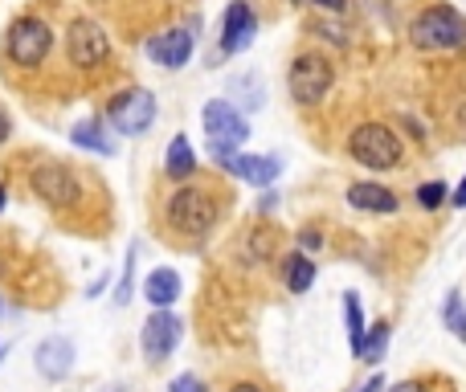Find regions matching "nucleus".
I'll use <instances>...</instances> for the list:
<instances>
[{
    "instance_id": "obj_18",
    "label": "nucleus",
    "mask_w": 466,
    "mask_h": 392,
    "mask_svg": "<svg viewBox=\"0 0 466 392\" xmlns=\"http://www.w3.org/2000/svg\"><path fill=\"white\" fill-rule=\"evenodd\" d=\"M74 147H82V152H94V155H114V139L103 135V127H98L94 119L90 122H78V127L70 131Z\"/></svg>"
},
{
    "instance_id": "obj_26",
    "label": "nucleus",
    "mask_w": 466,
    "mask_h": 392,
    "mask_svg": "<svg viewBox=\"0 0 466 392\" xmlns=\"http://www.w3.org/2000/svg\"><path fill=\"white\" fill-rule=\"evenodd\" d=\"M307 5H319V8H327V13H343L348 0H307Z\"/></svg>"
},
{
    "instance_id": "obj_23",
    "label": "nucleus",
    "mask_w": 466,
    "mask_h": 392,
    "mask_svg": "<svg viewBox=\"0 0 466 392\" xmlns=\"http://www.w3.org/2000/svg\"><path fill=\"white\" fill-rule=\"evenodd\" d=\"M441 201H446V184H441V180L417 188V204H421V209H441Z\"/></svg>"
},
{
    "instance_id": "obj_21",
    "label": "nucleus",
    "mask_w": 466,
    "mask_h": 392,
    "mask_svg": "<svg viewBox=\"0 0 466 392\" xmlns=\"http://www.w3.org/2000/svg\"><path fill=\"white\" fill-rule=\"evenodd\" d=\"M389 335H392V327H389V323H376L372 331L364 335L360 359H364V364H381V359H384V348H389Z\"/></svg>"
},
{
    "instance_id": "obj_33",
    "label": "nucleus",
    "mask_w": 466,
    "mask_h": 392,
    "mask_svg": "<svg viewBox=\"0 0 466 392\" xmlns=\"http://www.w3.org/2000/svg\"><path fill=\"white\" fill-rule=\"evenodd\" d=\"M0 209H5V188H0Z\"/></svg>"
},
{
    "instance_id": "obj_11",
    "label": "nucleus",
    "mask_w": 466,
    "mask_h": 392,
    "mask_svg": "<svg viewBox=\"0 0 466 392\" xmlns=\"http://www.w3.org/2000/svg\"><path fill=\"white\" fill-rule=\"evenodd\" d=\"M253 33H258V21H253V8L245 0H233L225 8V24H221V49L225 54H242V49L253 45Z\"/></svg>"
},
{
    "instance_id": "obj_8",
    "label": "nucleus",
    "mask_w": 466,
    "mask_h": 392,
    "mask_svg": "<svg viewBox=\"0 0 466 392\" xmlns=\"http://www.w3.org/2000/svg\"><path fill=\"white\" fill-rule=\"evenodd\" d=\"M155 122V94L152 90H127L111 103V127L123 131V135H144Z\"/></svg>"
},
{
    "instance_id": "obj_28",
    "label": "nucleus",
    "mask_w": 466,
    "mask_h": 392,
    "mask_svg": "<svg viewBox=\"0 0 466 392\" xmlns=\"http://www.w3.org/2000/svg\"><path fill=\"white\" fill-rule=\"evenodd\" d=\"M450 201H454V209H466V180L454 188V196H450Z\"/></svg>"
},
{
    "instance_id": "obj_7",
    "label": "nucleus",
    "mask_w": 466,
    "mask_h": 392,
    "mask_svg": "<svg viewBox=\"0 0 466 392\" xmlns=\"http://www.w3.org/2000/svg\"><path fill=\"white\" fill-rule=\"evenodd\" d=\"M29 188L33 196H41L45 204H57V209H74L82 201V180L70 172V163L62 160H45L29 172Z\"/></svg>"
},
{
    "instance_id": "obj_17",
    "label": "nucleus",
    "mask_w": 466,
    "mask_h": 392,
    "mask_svg": "<svg viewBox=\"0 0 466 392\" xmlns=\"http://www.w3.org/2000/svg\"><path fill=\"white\" fill-rule=\"evenodd\" d=\"M196 168V152L193 143H188V135H176L168 143V155H164V172H168L172 180H188Z\"/></svg>"
},
{
    "instance_id": "obj_19",
    "label": "nucleus",
    "mask_w": 466,
    "mask_h": 392,
    "mask_svg": "<svg viewBox=\"0 0 466 392\" xmlns=\"http://www.w3.org/2000/svg\"><path fill=\"white\" fill-rule=\"evenodd\" d=\"M283 278L294 294H307L311 282H315V261L302 258V253H291V258L283 261Z\"/></svg>"
},
{
    "instance_id": "obj_27",
    "label": "nucleus",
    "mask_w": 466,
    "mask_h": 392,
    "mask_svg": "<svg viewBox=\"0 0 466 392\" xmlns=\"http://www.w3.org/2000/svg\"><path fill=\"white\" fill-rule=\"evenodd\" d=\"M389 392H430L425 384H417V380H401V384H392Z\"/></svg>"
},
{
    "instance_id": "obj_34",
    "label": "nucleus",
    "mask_w": 466,
    "mask_h": 392,
    "mask_svg": "<svg viewBox=\"0 0 466 392\" xmlns=\"http://www.w3.org/2000/svg\"><path fill=\"white\" fill-rule=\"evenodd\" d=\"M111 392H123V388H111Z\"/></svg>"
},
{
    "instance_id": "obj_5",
    "label": "nucleus",
    "mask_w": 466,
    "mask_h": 392,
    "mask_svg": "<svg viewBox=\"0 0 466 392\" xmlns=\"http://www.w3.org/2000/svg\"><path fill=\"white\" fill-rule=\"evenodd\" d=\"M49 45H54V33H49V24L37 21V16H21V21L8 24L5 54H8V62L21 65V70H33V65L45 62Z\"/></svg>"
},
{
    "instance_id": "obj_20",
    "label": "nucleus",
    "mask_w": 466,
    "mask_h": 392,
    "mask_svg": "<svg viewBox=\"0 0 466 392\" xmlns=\"http://www.w3.org/2000/svg\"><path fill=\"white\" fill-rule=\"evenodd\" d=\"M343 318H348V343H352V351L360 356L368 327H364V310H360V299H356V294H343Z\"/></svg>"
},
{
    "instance_id": "obj_32",
    "label": "nucleus",
    "mask_w": 466,
    "mask_h": 392,
    "mask_svg": "<svg viewBox=\"0 0 466 392\" xmlns=\"http://www.w3.org/2000/svg\"><path fill=\"white\" fill-rule=\"evenodd\" d=\"M233 392H262L258 384H233Z\"/></svg>"
},
{
    "instance_id": "obj_29",
    "label": "nucleus",
    "mask_w": 466,
    "mask_h": 392,
    "mask_svg": "<svg viewBox=\"0 0 466 392\" xmlns=\"http://www.w3.org/2000/svg\"><path fill=\"white\" fill-rule=\"evenodd\" d=\"M381 388H384V380H381V376H372V380H368L360 392H381Z\"/></svg>"
},
{
    "instance_id": "obj_24",
    "label": "nucleus",
    "mask_w": 466,
    "mask_h": 392,
    "mask_svg": "<svg viewBox=\"0 0 466 392\" xmlns=\"http://www.w3.org/2000/svg\"><path fill=\"white\" fill-rule=\"evenodd\" d=\"M131 270H135V245H131L127 261H123V278H119V290H114V302H119V307L131 299Z\"/></svg>"
},
{
    "instance_id": "obj_9",
    "label": "nucleus",
    "mask_w": 466,
    "mask_h": 392,
    "mask_svg": "<svg viewBox=\"0 0 466 392\" xmlns=\"http://www.w3.org/2000/svg\"><path fill=\"white\" fill-rule=\"evenodd\" d=\"M65 54H70V62L78 70H94V65H103L111 57V41L94 21H74L70 33H65Z\"/></svg>"
},
{
    "instance_id": "obj_31",
    "label": "nucleus",
    "mask_w": 466,
    "mask_h": 392,
    "mask_svg": "<svg viewBox=\"0 0 466 392\" xmlns=\"http://www.w3.org/2000/svg\"><path fill=\"white\" fill-rule=\"evenodd\" d=\"M8 139V119H5V111H0V143Z\"/></svg>"
},
{
    "instance_id": "obj_16",
    "label": "nucleus",
    "mask_w": 466,
    "mask_h": 392,
    "mask_svg": "<svg viewBox=\"0 0 466 392\" xmlns=\"http://www.w3.org/2000/svg\"><path fill=\"white\" fill-rule=\"evenodd\" d=\"M144 299L152 302V307H172V302L180 299V274L176 270H152V274L144 278Z\"/></svg>"
},
{
    "instance_id": "obj_14",
    "label": "nucleus",
    "mask_w": 466,
    "mask_h": 392,
    "mask_svg": "<svg viewBox=\"0 0 466 392\" xmlns=\"http://www.w3.org/2000/svg\"><path fill=\"white\" fill-rule=\"evenodd\" d=\"M225 172H233L237 180H245V184L262 188V184H274L278 172H283V163L274 160V155H233L229 163H221Z\"/></svg>"
},
{
    "instance_id": "obj_3",
    "label": "nucleus",
    "mask_w": 466,
    "mask_h": 392,
    "mask_svg": "<svg viewBox=\"0 0 466 392\" xmlns=\"http://www.w3.org/2000/svg\"><path fill=\"white\" fill-rule=\"evenodd\" d=\"M204 131H209L213 160L229 163L233 160V147L245 143V135H250V122H245V114L237 111L229 98H213V103L204 106Z\"/></svg>"
},
{
    "instance_id": "obj_4",
    "label": "nucleus",
    "mask_w": 466,
    "mask_h": 392,
    "mask_svg": "<svg viewBox=\"0 0 466 392\" xmlns=\"http://www.w3.org/2000/svg\"><path fill=\"white\" fill-rule=\"evenodd\" d=\"M348 152H352V160L364 163V168L389 172L401 163V139H397V131H389L384 122H360L348 135Z\"/></svg>"
},
{
    "instance_id": "obj_30",
    "label": "nucleus",
    "mask_w": 466,
    "mask_h": 392,
    "mask_svg": "<svg viewBox=\"0 0 466 392\" xmlns=\"http://www.w3.org/2000/svg\"><path fill=\"white\" fill-rule=\"evenodd\" d=\"M299 241H302V245H307V250H315V245H319V233H302V237H299Z\"/></svg>"
},
{
    "instance_id": "obj_22",
    "label": "nucleus",
    "mask_w": 466,
    "mask_h": 392,
    "mask_svg": "<svg viewBox=\"0 0 466 392\" xmlns=\"http://www.w3.org/2000/svg\"><path fill=\"white\" fill-rule=\"evenodd\" d=\"M441 318H446V327L458 335V339L466 343V302H462V294L458 290H450V299H446V310H441Z\"/></svg>"
},
{
    "instance_id": "obj_1",
    "label": "nucleus",
    "mask_w": 466,
    "mask_h": 392,
    "mask_svg": "<svg viewBox=\"0 0 466 392\" xmlns=\"http://www.w3.org/2000/svg\"><path fill=\"white\" fill-rule=\"evenodd\" d=\"M409 41H413L417 49H433V54L458 49V45H466V16L450 5L421 8V13L413 16V24H409Z\"/></svg>"
},
{
    "instance_id": "obj_13",
    "label": "nucleus",
    "mask_w": 466,
    "mask_h": 392,
    "mask_svg": "<svg viewBox=\"0 0 466 392\" xmlns=\"http://www.w3.org/2000/svg\"><path fill=\"white\" fill-rule=\"evenodd\" d=\"M33 359H37V372L45 376V380H65L74 368V343L65 339V335H49Z\"/></svg>"
},
{
    "instance_id": "obj_6",
    "label": "nucleus",
    "mask_w": 466,
    "mask_h": 392,
    "mask_svg": "<svg viewBox=\"0 0 466 392\" xmlns=\"http://www.w3.org/2000/svg\"><path fill=\"white\" fill-rule=\"evenodd\" d=\"M335 82V70L327 57L319 54H299L291 65V74H286V86H291V98L299 106H315L327 98V90H332Z\"/></svg>"
},
{
    "instance_id": "obj_25",
    "label": "nucleus",
    "mask_w": 466,
    "mask_h": 392,
    "mask_svg": "<svg viewBox=\"0 0 466 392\" xmlns=\"http://www.w3.org/2000/svg\"><path fill=\"white\" fill-rule=\"evenodd\" d=\"M172 392H204V384L196 380V376H176V380H172Z\"/></svg>"
},
{
    "instance_id": "obj_10",
    "label": "nucleus",
    "mask_w": 466,
    "mask_h": 392,
    "mask_svg": "<svg viewBox=\"0 0 466 392\" xmlns=\"http://www.w3.org/2000/svg\"><path fill=\"white\" fill-rule=\"evenodd\" d=\"M139 343H144V356L152 359V364H160V359H168L172 351H176L180 343V318L168 315V310H152V318L144 323V335H139Z\"/></svg>"
},
{
    "instance_id": "obj_2",
    "label": "nucleus",
    "mask_w": 466,
    "mask_h": 392,
    "mask_svg": "<svg viewBox=\"0 0 466 392\" xmlns=\"http://www.w3.org/2000/svg\"><path fill=\"white\" fill-rule=\"evenodd\" d=\"M221 217V204L204 188H176L168 196V225L180 237H204Z\"/></svg>"
},
{
    "instance_id": "obj_12",
    "label": "nucleus",
    "mask_w": 466,
    "mask_h": 392,
    "mask_svg": "<svg viewBox=\"0 0 466 392\" xmlns=\"http://www.w3.org/2000/svg\"><path fill=\"white\" fill-rule=\"evenodd\" d=\"M193 45H196V37H193V29H168V33H155L152 41H147V57L152 62H160V65H168V70H180V65L188 62V54H193Z\"/></svg>"
},
{
    "instance_id": "obj_15",
    "label": "nucleus",
    "mask_w": 466,
    "mask_h": 392,
    "mask_svg": "<svg viewBox=\"0 0 466 392\" xmlns=\"http://www.w3.org/2000/svg\"><path fill=\"white\" fill-rule=\"evenodd\" d=\"M348 204L364 212H397V196L384 184H372V180H360V184L348 188Z\"/></svg>"
}]
</instances>
